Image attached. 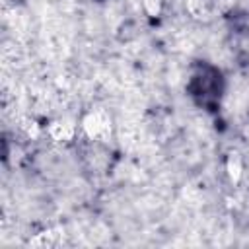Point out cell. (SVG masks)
<instances>
[{
	"label": "cell",
	"instance_id": "cell-2",
	"mask_svg": "<svg viewBox=\"0 0 249 249\" xmlns=\"http://www.w3.org/2000/svg\"><path fill=\"white\" fill-rule=\"evenodd\" d=\"M82 126H84V132L91 140L103 142V140H107L111 136V119H109V115L105 111H91L84 119Z\"/></svg>",
	"mask_w": 249,
	"mask_h": 249
},
{
	"label": "cell",
	"instance_id": "cell-1",
	"mask_svg": "<svg viewBox=\"0 0 249 249\" xmlns=\"http://www.w3.org/2000/svg\"><path fill=\"white\" fill-rule=\"evenodd\" d=\"M224 76L218 66L210 62H198L189 74L187 93L198 107L206 111H216L224 95Z\"/></svg>",
	"mask_w": 249,
	"mask_h": 249
},
{
	"label": "cell",
	"instance_id": "cell-3",
	"mask_svg": "<svg viewBox=\"0 0 249 249\" xmlns=\"http://www.w3.org/2000/svg\"><path fill=\"white\" fill-rule=\"evenodd\" d=\"M58 235H60V233H51V231L47 233V231H45V233H39V237H37V239H33L31 243H33V245H47V247H54V245H58V243H60V239H56Z\"/></svg>",
	"mask_w": 249,
	"mask_h": 249
}]
</instances>
